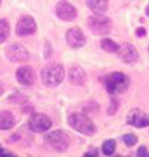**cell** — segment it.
<instances>
[{"instance_id": "obj_1", "label": "cell", "mask_w": 149, "mask_h": 157, "mask_svg": "<svg viewBox=\"0 0 149 157\" xmlns=\"http://www.w3.org/2000/svg\"><path fill=\"white\" fill-rule=\"evenodd\" d=\"M64 75H66L64 68L59 63H50V64L43 67L41 72L42 82L48 88H56L58 85H60Z\"/></svg>"}, {"instance_id": "obj_2", "label": "cell", "mask_w": 149, "mask_h": 157, "mask_svg": "<svg viewBox=\"0 0 149 157\" xmlns=\"http://www.w3.org/2000/svg\"><path fill=\"white\" fill-rule=\"evenodd\" d=\"M106 89L110 94L124 93L130 86V77L123 72H113L105 78Z\"/></svg>"}, {"instance_id": "obj_3", "label": "cell", "mask_w": 149, "mask_h": 157, "mask_svg": "<svg viewBox=\"0 0 149 157\" xmlns=\"http://www.w3.org/2000/svg\"><path fill=\"white\" fill-rule=\"evenodd\" d=\"M68 123L73 130L80 132L82 135L90 136L96 134V124L90 121V118L86 117L85 114H80V113H74L71 114L68 118Z\"/></svg>"}, {"instance_id": "obj_4", "label": "cell", "mask_w": 149, "mask_h": 157, "mask_svg": "<svg viewBox=\"0 0 149 157\" xmlns=\"http://www.w3.org/2000/svg\"><path fill=\"white\" fill-rule=\"evenodd\" d=\"M88 28L90 29V32L97 36H106L111 32L113 29V22L111 20L103 16V14H97L94 13V16H90L88 18Z\"/></svg>"}, {"instance_id": "obj_5", "label": "cell", "mask_w": 149, "mask_h": 157, "mask_svg": "<svg viewBox=\"0 0 149 157\" xmlns=\"http://www.w3.org/2000/svg\"><path fill=\"white\" fill-rule=\"evenodd\" d=\"M44 141L56 152H66L68 149L69 144H71L69 136L62 130L50 131L48 134H46V136H44Z\"/></svg>"}, {"instance_id": "obj_6", "label": "cell", "mask_w": 149, "mask_h": 157, "mask_svg": "<svg viewBox=\"0 0 149 157\" xmlns=\"http://www.w3.org/2000/svg\"><path fill=\"white\" fill-rule=\"evenodd\" d=\"M51 126L52 122L50 119V117H47L46 114H34L29 119V128L33 132H37V134L48 131Z\"/></svg>"}, {"instance_id": "obj_7", "label": "cell", "mask_w": 149, "mask_h": 157, "mask_svg": "<svg viewBox=\"0 0 149 157\" xmlns=\"http://www.w3.org/2000/svg\"><path fill=\"white\" fill-rule=\"evenodd\" d=\"M55 12H56V16L63 20V21H73L76 20L77 17V9L74 8L71 3L66 2V0H62L56 4V8H55Z\"/></svg>"}, {"instance_id": "obj_8", "label": "cell", "mask_w": 149, "mask_h": 157, "mask_svg": "<svg viewBox=\"0 0 149 157\" xmlns=\"http://www.w3.org/2000/svg\"><path fill=\"white\" fill-rule=\"evenodd\" d=\"M6 54H7V58L13 63L29 60V51L21 45V43H13V45L8 46Z\"/></svg>"}, {"instance_id": "obj_9", "label": "cell", "mask_w": 149, "mask_h": 157, "mask_svg": "<svg viewBox=\"0 0 149 157\" xmlns=\"http://www.w3.org/2000/svg\"><path fill=\"white\" fill-rule=\"evenodd\" d=\"M66 41L69 47L76 50V48H81L85 45L86 38L80 28H71L66 33Z\"/></svg>"}, {"instance_id": "obj_10", "label": "cell", "mask_w": 149, "mask_h": 157, "mask_svg": "<svg viewBox=\"0 0 149 157\" xmlns=\"http://www.w3.org/2000/svg\"><path fill=\"white\" fill-rule=\"evenodd\" d=\"M36 30H37V24L32 16L20 17V20L17 21V25H16V33L18 36H21V37L30 36V34L36 33Z\"/></svg>"}, {"instance_id": "obj_11", "label": "cell", "mask_w": 149, "mask_h": 157, "mask_svg": "<svg viewBox=\"0 0 149 157\" xmlns=\"http://www.w3.org/2000/svg\"><path fill=\"white\" fill-rule=\"evenodd\" d=\"M127 123L137 128L149 126V114L143 113L140 109H132L127 115Z\"/></svg>"}, {"instance_id": "obj_12", "label": "cell", "mask_w": 149, "mask_h": 157, "mask_svg": "<svg viewBox=\"0 0 149 157\" xmlns=\"http://www.w3.org/2000/svg\"><path fill=\"white\" fill-rule=\"evenodd\" d=\"M119 59L122 62L127 63V64H132V63L137 62L139 59V52L135 48V46L131 43H123L122 46H119V50L117 51Z\"/></svg>"}, {"instance_id": "obj_13", "label": "cell", "mask_w": 149, "mask_h": 157, "mask_svg": "<svg viewBox=\"0 0 149 157\" xmlns=\"http://www.w3.org/2000/svg\"><path fill=\"white\" fill-rule=\"evenodd\" d=\"M17 80L24 86H30L36 81V73H34L33 68L30 66H22L17 70Z\"/></svg>"}, {"instance_id": "obj_14", "label": "cell", "mask_w": 149, "mask_h": 157, "mask_svg": "<svg viewBox=\"0 0 149 157\" xmlns=\"http://www.w3.org/2000/svg\"><path fill=\"white\" fill-rule=\"evenodd\" d=\"M68 77L73 85H82L86 80V73L81 67L73 66L68 72Z\"/></svg>"}, {"instance_id": "obj_15", "label": "cell", "mask_w": 149, "mask_h": 157, "mask_svg": "<svg viewBox=\"0 0 149 157\" xmlns=\"http://www.w3.org/2000/svg\"><path fill=\"white\" fill-rule=\"evenodd\" d=\"M86 6L93 13L103 14L107 11L109 2L107 0H86Z\"/></svg>"}, {"instance_id": "obj_16", "label": "cell", "mask_w": 149, "mask_h": 157, "mask_svg": "<svg viewBox=\"0 0 149 157\" xmlns=\"http://www.w3.org/2000/svg\"><path fill=\"white\" fill-rule=\"evenodd\" d=\"M16 124V118L9 111H0V130H9Z\"/></svg>"}, {"instance_id": "obj_17", "label": "cell", "mask_w": 149, "mask_h": 157, "mask_svg": "<svg viewBox=\"0 0 149 157\" xmlns=\"http://www.w3.org/2000/svg\"><path fill=\"white\" fill-rule=\"evenodd\" d=\"M101 47L105 50L106 52H117L119 50V45L117 42L111 41L109 38H103L101 41Z\"/></svg>"}, {"instance_id": "obj_18", "label": "cell", "mask_w": 149, "mask_h": 157, "mask_svg": "<svg viewBox=\"0 0 149 157\" xmlns=\"http://www.w3.org/2000/svg\"><path fill=\"white\" fill-rule=\"evenodd\" d=\"M11 33V28H9V22L7 20H0V43L7 41Z\"/></svg>"}, {"instance_id": "obj_19", "label": "cell", "mask_w": 149, "mask_h": 157, "mask_svg": "<svg viewBox=\"0 0 149 157\" xmlns=\"http://www.w3.org/2000/svg\"><path fill=\"white\" fill-rule=\"evenodd\" d=\"M115 148H117V143H115V140H106L105 143H103L102 145V152H103V155H106V156H111L114 152H115Z\"/></svg>"}, {"instance_id": "obj_20", "label": "cell", "mask_w": 149, "mask_h": 157, "mask_svg": "<svg viewBox=\"0 0 149 157\" xmlns=\"http://www.w3.org/2000/svg\"><path fill=\"white\" fill-rule=\"evenodd\" d=\"M123 141H124L126 145L132 147V145H135L137 143V136L133 135V134H127V135L123 136Z\"/></svg>"}, {"instance_id": "obj_21", "label": "cell", "mask_w": 149, "mask_h": 157, "mask_svg": "<svg viewBox=\"0 0 149 157\" xmlns=\"http://www.w3.org/2000/svg\"><path fill=\"white\" fill-rule=\"evenodd\" d=\"M118 106H119V102L115 97L111 98V104H110V107H109V111H107V114L109 115H113V114H115L117 110H118Z\"/></svg>"}, {"instance_id": "obj_22", "label": "cell", "mask_w": 149, "mask_h": 157, "mask_svg": "<svg viewBox=\"0 0 149 157\" xmlns=\"http://www.w3.org/2000/svg\"><path fill=\"white\" fill-rule=\"evenodd\" d=\"M147 34V30H145V28H137L136 29V36L139 37V38H141V37H144Z\"/></svg>"}, {"instance_id": "obj_23", "label": "cell", "mask_w": 149, "mask_h": 157, "mask_svg": "<svg viewBox=\"0 0 149 157\" xmlns=\"http://www.w3.org/2000/svg\"><path fill=\"white\" fill-rule=\"evenodd\" d=\"M139 157H143V156H148V153H147V148L145 147H140V148L137 149V153H136Z\"/></svg>"}, {"instance_id": "obj_24", "label": "cell", "mask_w": 149, "mask_h": 157, "mask_svg": "<svg viewBox=\"0 0 149 157\" xmlns=\"http://www.w3.org/2000/svg\"><path fill=\"white\" fill-rule=\"evenodd\" d=\"M85 156H98V151H97L96 148H92V149H89V151L86 152Z\"/></svg>"}, {"instance_id": "obj_25", "label": "cell", "mask_w": 149, "mask_h": 157, "mask_svg": "<svg viewBox=\"0 0 149 157\" xmlns=\"http://www.w3.org/2000/svg\"><path fill=\"white\" fill-rule=\"evenodd\" d=\"M0 156H12L8 151H4V149H0Z\"/></svg>"}, {"instance_id": "obj_26", "label": "cell", "mask_w": 149, "mask_h": 157, "mask_svg": "<svg viewBox=\"0 0 149 157\" xmlns=\"http://www.w3.org/2000/svg\"><path fill=\"white\" fill-rule=\"evenodd\" d=\"M3 92H4V88H3V84H2V82H0V96L3 94Z\"/></svg>"}, {"instance_id": "obj_27", "label": "cell", "mask_w": 149, "mask_h": 157, "mask_svg": "<svg viewBox=\"0 0 149 157\" xmlns=\"http://www.w3.org/2000/svg\"><path fill=\"white\" fill-rule=\"evenodd\" d=\"M145 13H147V16L149 17V4H148V7H147V9H145Z\"/></svg>"}, {"instance_id": "obj_28", "label": "cell", "mask_w": 149, "mask_h": 157, "mask_svg": "<svg viewBox=\"0 0 149 157\" xmlns=\"http://www.w3.org/2000/svg\"><path fill=\"white\" fill-rule=\"evenodd\" d=\"M0 4H2V0H0Z\"/></svg>"}]
</instances>
